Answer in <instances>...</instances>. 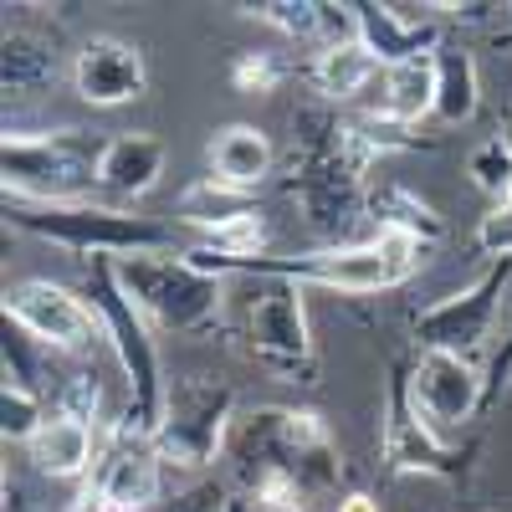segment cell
Segmentation results:
<instances>
[{"label": "cell", "instance_id": "obj_1", "mask_svg": "<svg viewBox=\"0 0 512 512\" xmlns=\"http://www.w3.org/2000/svg\"><path fill=\"white\" fill-rule=\"evenodd\" d=\"M379 144L364 118H338L333 108H303L292 118V154L282 190L308 231L344 236L369 210V169Z\"/></svg>", "mask_w": 512, "mask_h": 512}, {"label": "cell", "instance_id": "obj_2", "mask_svg": "<svg viewBox=\"0 0 512 512\" xmlns=\"http://www.w3.org/2000/svg\"><path fill=\"white\" fill-rule=\"evenodd\" d=\"M226 456L236 461L241 492L262 482H292L308 497H318L333 492L344 477V451H338L328 420L297 405H262L251 415H236Z\"/></svg>", "mask_w": 512, "mask_h": 512}, {"label": "cell", "instance_id": "obj_3", "mask_svg": "<svg viewBox=\"0 0 512 512\" xmlns=\"http://www.w3.org/2000/svg\"><path fill=\"white\" fill-rule=\"evenodd\" d=\"M420 241L400 236V231H379L374 241L359 246H323V251H303V256H246V262H231V256H210L200 246L185 251V262L210 272V277H277V282H313V287H333V292H379V287H400L405 277L420 272L425 262Z\"/></svg>", "mask_w": 512, "mask_h": 512}, {"label": "cell", "instance_id": "obj_4", "mask_svg": "<svg viewBox=\"0 0 512 512\" xmlns=\"http://www.w3.org/2000/svg\"><path fill=\"white\" fill-rule=\"evenodd\" d=\"M231 344L282 384H318V344L308 328V308L297 282L277 277H241V287L226 297Z\"/></svg>", "mask_w": 512, "mask_h": 512}, {"label": "cell", "instance_id": "obj_5", "mask_svg": "<svg viewBox=\"0 0 512 512\" xmlns=\"http://www.w3.org/2000/svg\"><path fill=\"white\" fill-rule=\"evenodd\" d=\"M6 226L26 231L36 241H52L72 256H154L169 251V231L149 216H134L123 205H98V200H11L6 195Z\"/></svg>", "mask_w": 512, "mask_h": 512}, {"label": "cell", "instance_id": "obj_6", "mask_svg": "<svg viewBox=\"0 0 512 512\" xmlns=\"http://www.w3.org/2000/svg\"><path fill=\"white\" fill-rule=\"evenodd\" d=\"M113 277L154 328L169 333H210L226 323V282L185 262V251L154 256H113Z\"/></svg>", "mask_w": 512, "mask_h": 512}, {"label": "cell", "instance_id": "obj_7", "mask_svg": "<svg viewBox=\"0 0 512 512\" xmlns=\"http://www.w3.org/2000/svg\"><path fill=\"white\" fill-rule=\"evenodd\" d=\"M82 297H88V308L98 313V328H103L108 349H113V359H118V369L128 379V410H123V420H134V425H144V431H154L169 384L159 374V344L149 338V318L128 303V292L113 277V256H98V262L88 267Z\"/></svg>", "mask_w": 512, "mask_h": 512}, {"label": "cell", "instance_id": "obj_8", "mask_svg": "<svg viewBox=\"0 0 512 512\" xmlns=\"http://www.w3.org/2000/svg\"><path fill=\"white\" fill-rule=\"evenodd\" d=\"M98 159L103 144H93L82 128H47V134H26V128H6V149H0V169H6V195L11 200H88L98 185Z\"/></svg>", "mask_w": 512, "mask_h": 512}, {"label": "cell", "instance_id": "obj_9", "mask_svg": "<svg viewBox=\"0 0 512 512\" xmlns=\"http://www.w3.org/2000/svg\"><path fill=\"white\" fill-rule=\"evenodd\" d=\"M236 431V390L216 379H169L159 425H154V446L164 456V472H205L216 466V456L231 446Z\"/></svg>", "mask_w": 512, "mask_h": 512}, {"label": "cell", "instance_id": "obj_10", "mask_svg": "<svg viewBox=\"0 0 512 512\" xmlns=\"http://www.w3.org/2000/svg\"><path fill=\"white\" fill-rule=\"evenodd\" d=\"M477 446H446L441 431L415 410L410 395V364H390L384 379V410H379V461L390 477H436L446 487L472 482Z\"/></svg>", "mask_w": 512, "mask_h": 512}, {"label": "cell", "instance_id": "obj_11", "mask_svg": "<svg viewBox=\"0 0 512 512\" xmlns=\"http://www.w3.org/2000/svg\"><path fill=\"white\" fill-rule=\"evenodd\" d=\"M512 282V256L507 262H492L477 282H466L461 292H446L441 303L420 308L410 318V333L420 349H436V354H461V359H477V349L487 344V333L497 323L502 308V292Z\"/></svg>", "mask_w": 512, "mask_h": 512}, {"label": "cell", "instance_id": "obj_12", "mask_svg": "<svg viewBox=\"0 0 512 512\" xmlns=\"http://www.w3.org/2000/svg\"><path fill=\"white\" fill-rule=\"evenodd\" d=\"M93 497L108 512H159L164 502V456L154 431L134 420H113V431L98 446L93 466Z\"/></svg>", "mask_w": 512, "mask_h": 512}, {"label": "cell", "instance_id": "obj_13", "mask_svg": "<svg viewBox=\"0 0 512 512\" xmlns=\"http://www.w3.org/2000/svg\"><path fill=\"white\" fill-rule=\"evenodd\" d=\"M6 323L21 328L31 344L57 349V354H82L93 338H103L88 297L62 282H47V277H26V282L6 287Z\"/></svg>", "mask_w": 512, "mask_h": 512}, {"label": "cell", "instance_id": "obj_14", "mask_svg": "<svg viewBox=\"0 0 512 512\" xmlns=\"http://www.w3.org/2000/svg\"><path fill=\"white\" fill-rule=\"evenodd\" d=\"M410 395L436 431H461L477 415H487V374L477 369V359L420 349L410 364Z\"/></svg>", "mask_w": 512, "mask_h": 512}, {"label": "cell", "instance_id": "obj_15", "mask_svg": "<svg viewBox=\"0 0 512 512\" xmlns=\"http://www.w3.org/2000/svg\"><path fill=\"white\" fill-rule=\"evenodd\" d=\"M72 88H77L82 103H93V108L134 103L149 88L144 52L134 47V41H123V36H93L88 47L77 52V62H72Z\"/></svg>", "mask_w": 512, "mask_h": 512}, {"label": "cell", "instance_id": "obj_16", "mask_svg": "<svg viewBox=\"0 0 512 512\" xmlns=\"http://www.w3.org/2000/svg\"><path fill=\"white\" fill-rule=\"evenodd\" d=\"M236 11L267 21L272 31L292 36L297 47L333 52V47L359 41V11L354 6H328V0H267V6H236Z\"/></svg>", "mask_w": 512, "mask_h": 512}, {"label": "cell", "instance_id": "obj_17", "mask_svg": "<svg viewBox=\"0 0 512 512\" xmlns=\"http://www.w3.org/2000/svg\"><path fill=\"white\" fill-rule=\"evenodd\" d=\"M364 118L395 123V128H420V118H436V62L415 57L384 67L374 93L364 98Z\"/></svg>", "mask_w": 512, "mask_h": 512}, {"label": "cell", "instance_id": "obj_18", "mask_svg": "<svg viewBox=\"0 0 512 512\" xmlns=\"http://www.w3.org/2000/svg\"><path fill=\"white\" fill-rule=\"evenodd\" d=\"M359 11V41L384 62H415V57H436L441 31L431 21H415L410 6H354Z\"/></svg>", "mask_w": 512, "mask_h": 512}, {"label": "cell", "instance_id": "obj_19", "mask_svg": "<svg viewBox=\"0 0 512 512\" xmlns=\"http://www.w3.org/2000/svg\"><path fill=\"white\" fill-rule=\"evenodd\" d=\"M26 451H31L36 472L52 477V482H77V477H88L93 466H98V436H93V425L67 415V410H57L47 425H41Z\"/></svg>", "mask_w": 512, "mask_h": 512}, {"label": "cell", "instance_id": "obj_20", "mask_svg": "<svg viewBox=\"0 0 512 512\" xmlns=\"http://www.w3.org/2000/svg\"><path fill=\"white\" fill-rule=\"evenodd\" d=\"M205 164H210V180L256 195V185L272 175L277 149L256 123H226V128H216V139L205 144Z\"/></svg>", "mask_w": 512, "mask_h": 512}, {"label": "cell", "instance_id": "obj_21", "mask_svg": "<svg viewBox=\"0 0 512 512\" xmlns=\"http://www.w3.org/2000/svg\"><path fill=\"white\" fill-rule=\"evenodd\" d=\"M164 159L169 149L154 139V134H118L103 144V159H98V185L113 195V200H139L159 185L164 175Z\"/></svg>", "mask_w": 512, "mask_h": 512}, {"label": "cell", "instance_id": "obj_22", "mask_svg": "<svg viewBox=\"0 0 512 512\" xmlns=\"http://www.w3.org/2000/svg\"><path fill=\"white\" fill-rule=\"evenodd\" d=\"M364 216H369L379 231H400V236L420 241L425 251H436L441 236H446V221L436 216V205L420 200V195H415L410 185H400V180L369 185V210H364Z\"/></svg>", "mask_w": 512, "mask_h": 512}, {"label": "cell", "instance_id": "obj_23", "mask_svg": "<svg viewBox=\"0 0 512 512\" xmlns=\"http://www.w3.org/2000/svg\"><path fill=\"white\" fill-rule=\"evenodd\" d=\"M57 41H47L31 26H6V41H0V82H6V98H31L41 88L57 82Z\"/></svg>", "mask_w": 512, "mask_h": 512}, {"label": "cell", "instance_id": "obj_24", "mask_svg": "<svg viewBox=\"0 0 512 512\" xmlns=\"http://www.w3.org/2000/svg\"><path fill=\"white\" fill-rule=\"evenodd\" d=\"M313 82L328 103H364L374 93V82L384 72V62L364 47V41H349V47H333V52H318L313 57Z\"/></svg>", "mask_w": 512, "mask_h": 512}, {"label": "cell", "instance_id": "obj_25", "mask_svg": "<svg viewBox=\"0 0 512 512\" xmlns=\"http://www.w3.org/2000/svg\"><path fill=\"white\" fill-rule=\"evenodd\" d=\"M436 123L456 128L477 113L482 103V82H477V62L466 47H456V41H441L436 47Z\"/></svg>", "mask_w": 512, "mask_h": 512}, {"label": "cell", "instance_id": "obj_26", "mask_svg": "<svg viewBox=\"0 0 512 512\" xmlns=\"http://www.w3.org/2000/svg\"><path fill=\"white\" fill-rule=\"evenodd\" d=\"M246 216H256V195L251 190H236V185H221V180H210V175L195 180V185H185V195L175 205V221L195 226L200 236L221 231V226H236Z\"/></svg>", "mask_w": 512, "mask_h": 512}, {"label": "cell", "instance_id": "obj_27", "mask_svg": "<svg viewBox=\"0 0 512 512\" xmlns=\"http://www.w3.org/2000/svg\"><path fill=\"white\" fill-rule=\"evenodd\" d=\"M47 420L52 415H47V405H41L36 384H26V379H6V384H0V436H6V441L31 446V436Z\"/></svg>", "mask_w": 512, "mask_h": 512}, {"label": "cell", "instance_id": "obj_28", "mask_svg": "<svg viewBox=\"0 0 512 512\" xmlns=\"http://www.w3.org/2000/svg\"><path fill=\"white\" fill-rule=\"evenodd\" d=\"M466 175H472V185L482 195H492V205L512 200V149H507V139L502 134L497 139H482L472 149V159H466Z\"/></svg>", "mask_w": 512, "mask_h": 512}, {"label": "cell", "instance_id": "obj_29", "mask_svg": "<svg viewBox=\"0 0 512 512\" xmlns=\"http://www.w3.org/2000/svg\"><path fill=\"white\" fill-rule=\"evenodd\" d=\"M226 77H231V88H236V93H246V98H267V93L282 88L287 62H282L277 52H256V47H246V52L231 57Z\"/></svg>", "mask_w": 512, "mask_h": 512}, {"label": "cell", "instance_id": "obj_30", "mask_svg": "<svg viewBox=\"0 0 512 512\" xmlns=\"http://www.w3.org/2000/svg\"><path fill=\"white\" fill-rule=\"evenodd\" d=\"M477 251L492 256V262H507L512 256V200L492 205L487 216L477 221Z\"/></svg>", "mask_w": 512, "mask_h": 512}, {"label": "cell", "instance_id": "obj_31", "mask_svg": "<svg viewBox=\"0 0 512 512\" xmlns=\"http://www.w3.org/2000/svg\"><path fill=\"white\" fill-rule=\"evenodd\" d=\"M159 512H231V492L221 482H195L175 497H164Z\"/></svg>", "mask_w": 512, "mask_h": 512}, {"label": "cell", "instance_id": "obj_32", "mask_svg": "<svg viewBox=\"0 0 512 512\" xmlns=\"http://www.w3.org/2000/svg\"><path fill=\"white\" fill-rule=\"evenodd\" d=\"M507 384H512V338L497 349V359H492V369H487V410L507 395Z\"/></svg>", "mask_w": 512, "mask_h": 512}, {"label": "cell", "instance_id": "obj_33", "mask_svg": "<svg viewBox=\"0 0 512 512\" xmlns=\"http://www.w3.org/2000/svg\"><path fill=\"white\" fill-rule=\"evenodd\" d=\"M338 512H379V502L369 492H349L344 502H338Z\"/></svg>", "mask_w": 512, "mask_h": 512}, {"label": "cell", "instance_id": "obj_34", "mask_svg": "<svg viewBox=\"0 0 512 512\" xmlns=\"http://www.w3.org/2000/svg\"><path fill=\"white\" fill-rule=\"evenodd\" d=\"M77 512H108V507H103V502H98V497L88 492V497H82V502H77Z\"/></svg>", "mask_w": 512, "mask_h": 512}, {"label": "cell", "instance_id": "obj_35", "mask_svg": "<svg viewBox=\"0 0 512 512\" xmlns=\"http://www.w3.org/2000/svg\"><path fill=\"white\" fill-rule=\"evenodd\" d=\"M231 512H262V507H256L251 497H231Z\"/></svg>", "mask_w": 512, "mask_h": 512}, {"label": "cell", "instance_id": "obj_36", "mask_svg": "<svg viewBox=\"0 0 512 512\" xmlns=\"http://www.w3.org/2000/svg\"><path fill=\"white\" fill-rule=\"evenodd\" d=\"M502 139H507V149H512V108L502 113Z\"/></svg>", "mask_w": 512, "mask_h": 512}, {"label": "cell", "instance_id": "obj_37", "mask_svg": "<svg viewBox=\"0 0 512 512\" xmlns=\"http://www.w3.org/2000/svg\"><path fill=\"white\" fill-rule=\"evenodd\" d=\"M287 512H313V507H287Z\"/></svg>", "mask_w": 512, "mask_h": 512}]
</instances>
